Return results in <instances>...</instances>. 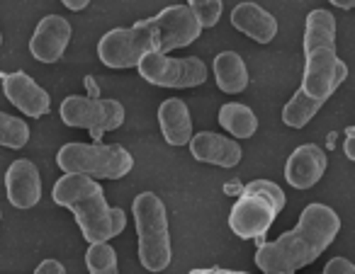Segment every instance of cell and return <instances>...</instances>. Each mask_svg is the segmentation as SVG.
I'll return each mask as SVG.
<instances>
[{"mask_svg":"<svg viewBox=\"0 0 355 274\" xmlns=\"http://www.w3.org/2000/svg\"><path fill=\"white\" fill-rule=\"evenodd\" d=\"M340 219L331 206L309 204L292 230L258 248L256 264L266 274H295L311 264L338 235Z\"/></svg>","mask_w":355,"mask_h":274,"instance_id":"obj_1","label":"cell"},{"mask_svg":"<svg viewBox=\"0 0 355 274\" xmlns=\"http://www.w3.org/2000/svg\"><path fill=\"white\" fill-rule=\"evenodd\" d=\"M51 197L59 206L73 211L76 223L80 226L88 243L117 238L127 226V214L110 206L105 199V190L98 185V180L88 175L66 172L61 180H56Z\"/></svg>","mask_w":355,"mask_h":274,"instance_id":"obj_2","label":"cell"},{"mask_svg":"<svg viewBox=\"0 0 355 274\" xmlns=\"http://www.w3.org/2000/svg\"><path fill=\"white\" fill-rule=\"evenodd\" d=\"M304 78L302 90L329 100L348 78V66L336 54V17L329 10H311L304 27Z\"/></svg>","mask_w":355,"mask_h":274,"instance_id":"obj_3","label":"cell"},{"mask_svg":"<svg viewBox=\"0 0 355 274\" xmlns=\"http://www.w3.org/2000/svg\"><path fill=\"white\" fill-rule=\"evenodd\" d=\"M139 238V262L148 272H163L171 264V233L166 204L153 192H141L132 204Z\"/></svg>","mask_w":355,"mask_h":274,"instance_id":"obj_4","label":"cell"},{"mask_svg":"<svg viewBox=\"0 0 355 274\" xmlns=\"http://www.w3.org/2000/svg\"><path fill=\"white\" fill-rule=\"evenodd\" d=\"M285 192L270 180H253L229 214V228L239 238H261L285 209Z\"/></svg>","mask_w":355,"mask_h":274,"instance_id":"obj_5","label":"cell"},{"mask_svg":"<svg viewBox=\"0 0 355 274\" xmlns=\"http://www.w3.org/2000/svg\"><path fill=\"white\" fill-rule=\"evenodd\" d=\"M64 172H80L93 180H119L129 175L134 158L119 143H66L56 153Z\"/></svg>","mask_w":355,"mask_h":274,"instance_id":"obj_6","label":"cell"},{"mask_svg":"<svg viewBox=\"0 0 355 274\" xmlns=\"http://www.w3.org/2000/svg\"><path fill=\"white\" fill-rule=\"evenodd\" d=\"M151 51H158V42L146 20L122 30H110L98 44V56L107 68H137L139 61Z\"/></svg>","mask_w":355,"mask_h":274,"instance_id":"obj_7","label":"cell"},{"mask_svg":"<svg viewBox=\"0 0 355 274\" xmlns=\"http://www.w3.org/2000/svg\"><path fill=\"white\" fill-rule=\"evenodd\" d=\"M61 122L73 129H88L90 136L100 138L105 134L114 131L124 124V107L117 100H100L71 95L59 107Z\"/></svg>","mask_w":355,"mask_h":274,"instance_id":"obj_8","label":"cell"},{"mask_svg":"<svg viewBox=\"0 0 355 274\" xmlns=\"http://www.w3.org/2000/svg\"><path fill=\"white\" fill-rule=\"evenodd\" d=\"M137 68L146 83L158 88H198L207 80V66L195 56L171 59L166 54L151 51L139 61Z\"/></svg>","mask_w":355,"mask_h":274,"instance_id":"obj_9","label":"cell"},{"mask_svg":"<svg viewBox=\"0 0 355 274\" xmlns=\"http://www.w3.org/2000/svg\"><path fill=\"white\" fill-rule=\"evenodd\" d=\"M146 25L153 30L158 42V54H168L173 49L190 46L200 35L202 25L193 15L188 6H168L156 17H148Z\"/></svg>","mask_w":355,"mask_h":274,"instance_id":"obj_10","label":"cell"},{"mask_svg":"<svg viewBox=\"0 0 355 274\" xmlns=\"http://www.w3.org/2000/svg\"><path fill=\"white\" fill-rule=\"evenodd\" d=\"M3 80V90H6V98L20 109L27 117H44L51 107L49 93L42 88L37 80H32L27 73L17 71V73H0Z\"/></svg>","mask_w":355,"mask_h":274,"instance_id":"obj_11","label":"cell"},{"mask_svg":"<svg viewBox=\"0 0 355 274\" xmlns=\"http://www.w3.org/2000/svg\"><path fill=\"white\" fill-rule=\"evenodd\" d=\"M326 167H329V158H326L324 148L316 143H304V146L295 148V153L287 158L285 180L295 190H311L324 177Z\"/></svg>","mask_w":355,"mask_h":274,"instance_id":"obj_12","label":"cell"},{"mask_svg":"<svg viewBox=\"0 0 355 274\" xmlns=\"http://www.w3.org/2000/svg\"><path fill=\"white\" fill-rule=\"evenodd\" d=\"M71 42V25L61 15H46L37 25L35 35L30 39V51L42 64H54L64 56L66 46Z\"/></svg>","mask_w":355,"mask_h":274,"instance_id":"obj_13","label":"cell"},{"mask_svg":"<svg viewBox=\"0 0 355 274\" xmlns=\"http://www.w3.org/2000/svg\"><path fill=\"white\" fill-rule=\"evenodd\" d=\"M8 199L15 209H32L42 199V175L32 161H15L6 172Z\"/></svg>","mask_w":355,"mask_h":274,"instance_id":"obj_14","label":"cell"},{"mask_svg":"<svg viewBox=\"0 0 355 274\" xmlns=\"http://www.w3.org/2000/svg\"><path fill=\"white\" fill-rule=\"evenodd\" d=\"M190 153L195 161L219 167H236L241 163V146L214 131H200L190 138Z\"/></svg>","mask_w":355,"mask_h":274,"instance_id":"obj_15","label":"cell"},{"mask_svg":"<svg viewBox=\"0 0 355 274\" xmlns=\"http://www.w3.org/2000/svg\"><path fill=\"white\" fill-rule=\"evenodd\" d=\"M232 25L258 44H268L277 35V20L258 3H239L232 10Z\"/></svg>","mask_w":355,"mask_h":274,"instance_id":"obj_16","label":"cell"},{"mask_svg":"<svg viewBox=\"0 0 355 274\" xmlns=\"http://www.w3.org/2000/svg\"><path fill=\"white\" fill-rule=\"evenodd\" d=\"M158 124H161V134L171 146H185L193 138V119H190V109L183 100L171 98L161 102L158 107Z\"/></svg>","mask_w":355,"mask_h":274,"instance_id":"obj_17","label":"cell"},{"mask_svg":"<svg viewBox=\"0 0 355 274\" xmlns=\"http://www.w3.org/2000/svg\"><path fill=\"white\" fill-rule=\"evenodd\" d=\"M214 78L219 90L229 95L243 93L248 88V68L236 51H222L214 59Z\"/></svg>","mask_w":355,"mask_h":274,"instance_id":"obj_18","label":"cell"},{"mask_svg":"<svg viewBox=\"0 0 355 274\" xmlns=\"http://www.w3.org/2000/svg\"><path fill=\"white\" fill-rule=\"evenodd\" d=\"M219 124L236 138H251L258 131V117L241 102H227L219 109Z\"/></svg>","mask_w":355,"mask_h":274,"instance_id":"obj_19","label":"cell"},{"mask_svg":"<svg viewBox=\"0 0 355 274\" xmlns=\"http://www.w3.org/2000/svg\"><path fill=\"white\" fill-rule=\"evenodd\" d=\"M324 102L326 100L311 98V95H306L304 90L300 88L295 95H292L290 102L282 107V122L292 129H304L306 124L314 119V114L324 107Z\"/></svg>","mask_w":355,"mask_h":274,"instance_id":"obj_20","label":"cell"},{"mask_svg":"<svg viewBox=\"0 0 355 274\" xmlns=\"http://www.w3.org/2000/svg\"><path fill=\"white\" fill-rule=\"evenodd\" d=\"M85 264L93 274H114L119 272L117 253L107 240H100V243H90L88 253H85Z\"/></svg>","mask_w":355,"mask_h":274,"instance_id":"obj_21","label":"cell"},{"mask_svg":"<svg viewBox=\"0 0 355 274\" xmlns=\"http://www.w3.org/2000/svg\"><path fill=\"white\" fill-rule=\"evenodd\" d=\"M27 141H30V127L20 117L0 112V146L22 148Z\"/></svg>","mask_w":355,"mask_h":274,"instance_id":"obj_22","label":"cell"},{"mask_svg":"<svg viewBox=\"0 0 355 274\" xmlns=\"http://www.w3.org/2000/svg\"><path fill=\"white\" fill-rule=\"evenodd\" d=\"M188 8L193 10V15L198 17V22L205 27H214L222 17L224 3L222 0H188Z\"/></svg>","mask_w":355,"mask_h":274,"instance_id":"obj_23","label":"cell"},{"mask_svg":"<svg viewBox=\"0 0 355 274\" xmlns=\"http://www.w3.org/2000/svg\"><path fill=\"white\" fill-rule=\"evenodd\" d=\"M324 274H355V264L345 257H334L326 262Z\"/></svg>","mask_w":355,"mask_h":274,"instance_id":"obj_24","label":"cell"},{"mask_svg":"<svg viewBox=\"0 0 355 274\" xmlns=\"http://www.w3.org/2000/svg\"><path fill=\"white\" fill-rule=\"evenodd\" d=\"M35 272H37V274H64V272H66V267L59 262V259H44V262L37 264Z\"/></svg>","mask_w":355,"mask_h":274,"instance_id":"obj_25","label":"cell"},{"mask_svg":"<svg viewBox=\"0 0 355 274\" xmlns=\"http://www.w3.org/2000/svg\"><path fill=\"white\" fill-rule=\"evenodd\" d=\"M343 153L350 158V161H355V129H348V131H345Z\"/></svg>","mask_w":355,"mask_h":274,"instance_id":"obj_26","label":"cell"},{"mask_svg":"<svg viewBox=\"0 0 355 274\" xmlns=\"http://www.w3.org/2000/svg\"><path fill=\"white\" fill-rule=\"evenodd\" d=\"M61 3H64V6L69 8V10L78 12V10H85V8H88L90 0H61Z\"/></svg>","mask_w":355,"mask_h":274,"instance_id":"obj_27","label":"cell"},{"mask_svg":"<svg viewBox=\"0 0 355 274\" xmlns=\"http://www.w3.org/2000/svg\"><path fill=\"white\" fill-rule=\"evenodd\" d=\"M329 3L336 8H343V10H353L355 8V0H329Z\"/></svg>","mask_w":355,"mask_h":274,"instance_id":"obj_28","label":"cell"},{"mask_svg":"<svg viewBox=\"0 0 355 274\" xmlns=\"http://www.w3.org/2000/svg\"><path fill=\"white\" fill-rule=\"evenodd\" d=\"M0 46H3V35H0Z\"/></svg>","mask_w":355,"mask_h":274,"instance_id":"obj_29","label":"cell"},{"mask_svg":"<svg viewBox=\"0 0 355 274\" xmlns=\"http://www.w3.org/2000/svg\"><path fill=\"white\" fill-rule=\"evenodd\" d=\"M0 219H3V211H0Z\"/></svg>","mask_w":355,"mask_h":274,"instance_id":"obj_30","label":"cell"}]
</instances>
